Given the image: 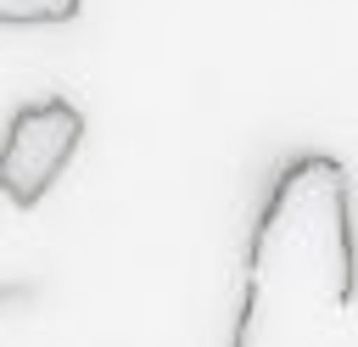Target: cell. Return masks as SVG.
Instances as JSON below:
<instances>
[{"label": "cell", "instance_id": "obj_1", "mask_svg": "<svg viewBox=\"0 0 358 347\" xmlns=\"http://www.w3.org/2000/svg\"><path fill=\"white\" fill-rule=\"evenodd\" d=\"M358 291L352 179L330 151L291 157L246 235L241 308L229 347H280L336 325Z\"/></svg>", "mask_w": 358, "mask_h": 347}, {"label": "cell", "instance_id": "obj_2", "mask_svg": "<svg viewBox=\"0 0 358 347\" xmlns=\"http://www.w3.org/2000/svg\"><path fill=\"white\" fill-rule=\"evenodd\" d=\"M78 140H84V112L73 101H62V95L28 101L6 123V140H0V190H6V201L34 207L56 185V174L67 168Z\"/></svg>", "mask_w": 358, "mask_h": 347}, {"label": "cell", "instance_id": "obj_3", "mask_svg": "<svg viewBox=\"0 0 358 347\" xmlns=\"http://www.w3.org/2000/svg\"><path fill=\"white\" fill-rule=\"evenodd\" d=\"M78 0H0V22L34 28V22H73Z\"/></svg>", "mask_w": 358, "mask_h": 347}]
</instances>
